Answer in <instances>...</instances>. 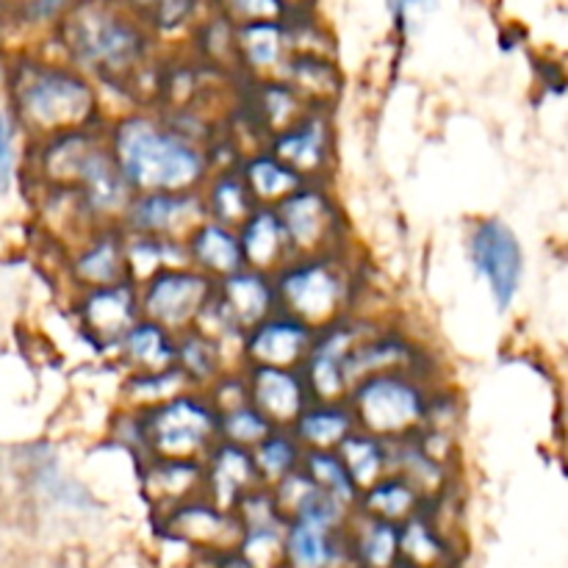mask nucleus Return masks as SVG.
Listing matches in <instances>:
<instances>
[{
  "instance_id": "obj_1",
  "label": "nucleus",
  "mask_w": 568,
  "mask_h": 568,
  "mask_svg": "<svg viewBox=\"0 0 568 568\" xmlns=\"http://www.w3.org/2000/svg\"><path fill=\"white\" fill-rule=\"evenodd\" d=\"M105 142L133 194L200 192L214 172L209 144L181 131L161 111H125L105 120Z\"/></svg>"
},
{
  "instance_id": "obj_2",
  "label": "nucleus",
  "mask_w": 568,
  "mask_h": 568,
  "mask_svg": "<svg viewBox=\"0 0 568 568\" xmlns=\"http://www.w3.org/2000/svg\"><path fill=\"white\" fill-rule=\"evenodd\" d=\"M11 116L31 142L100 125V94L83 72L55 64H26L11 78Z\"/></svg>"
},
{
  "instance_id": "obj_3",
  "label": "nucleus",
  "mask_w": 568,
  "mask_h": 568,
  "mask_svg": "<svg viewBox=\"0 0 568 568\" xmlns=\"http://www.w3.org/2000/svg\"><path fill=\"white\" fill-rule=\"evenodd\" d=\"M277 308L292 314L311 331L355 314L361 297V272L353 253L294 255L272 275Z\"/></svg>"
},
{
  "instance_id": "obj_4",
  "label": "nucleus",
  "mask_w": 568,
  "mask_h": 568,
  "mask_svg": "<svg viewBox=\"0 0 568 568\" xmlns=\"http://www.w3.org/2000/svg\"><path fill=\"white\" fill-rule=\"evenodd\" d=\"M438 381L416 372H377L347 392L355 427L386 442H405L425 427Z\"/></svg>"
},
{
  "instance_id": "obj_5",
  "label": "nucleus",
  "mask_w": 568,
  "mask_h": 568,
  "mask_svg": "<svg viewBox=\"0 0 568 568\" xmlns=\"http://www.w3.org/2000/svg\"><path fill=\"white\" fill-rule=\"evenodd\" d=\"M136 414L139 433H142V460H203L205 453L220 442V414L205 392L186 388L166 403Z\"/></svg>"
},
{
  "instance_id": "obj_6",
  "label": "nucleus",
  "mask_w": 568,
  "mask_h": 568,
  "mask_svg": "<svg viewBox=\"0 0 568 568\" xmlns=\"http://www.w3.org/2000/svg\"><path fill=\"white\" fill-rule=\"evenodd\" d=\"M275 214L286 233L292 258L349 250L347 216L331 183H303L283 203L275 205Z\"/></svg>"
},
{
  "instance_id": "obj_7",
  "label": "nucleus",
  "mask_w": 568,
  "mask_h": 568,
  "mask_svg": "<svg viewBox=\"0 0 568 568\" xmlns=\"http://www.w3.org/2000/svg\"><path fill=\"white\" fill-rule=\"evenodd\" d=\"M67 48L78 67L114 81L136 70L144 53V42L133 26L105 11H78L67 28Z\"/></svg>"
},
{
  "instance_id": "obj_8",
  "label": "nucleus",
  "mask_w": 568,
  "mask_h": 568,
  "mask_svg": "<svg viewBox=\"0 0 568 568\" xmlns=\"http://www.w3.org/2000/svg\"><path fill=\"white\" fill-rule=\"evenodd\" d=\"M466 253L475 275L486 283L499 314L514 308L525 283V247L519 233L499 216H480L471 222Z\"/></svg>"
},
{
  "instance_id": "obj_9",
  "label": "nucleus",
  "mask_w": 568,
  "mask_h": 568,
  "mask_svg": "<svg viewBox=\"0 0 568 568\" xmlns=\"http://www.w3.org/2000/svg\"><path fill=\"white\" fill-rule=\"evenodd\" d=\"M216 283L194 266H166L136 283L142 320L155 322L170 333H183L200 322L214 300Z\"/></svg>"
},
{
  "instance_id": "obj_10",
  "label": "nucleus",
  "mask_w": 568,
  "mask_h": 568,
  "mask_svg": "<svg viewBox=\"0 0 568 568\" xmlns=\"http://www.w3.org/2000/svg\"><path fill=\"white\" fill-rule=\"evenodd\" d=\"M355 510L322 497L283 527V568H338L347 560V521Z\"/></svg>"
},
{
  "instance_id": "obj_11",
  "label": "nucleus",
  "mask_w": 568,
  "mask_h": 568,
  "mask_svg": "<svg viewBox=\"0 0 568 568\" xmlns=\"http://www.w3.org/2000/svg\"><path fill=\"white\" fill-rule=\"evenodd\" d=\"M372 325L375 320L369 316L349 314L314 333L308 355L300 366L311 399H347L349 386H353L347 375L349 355Z\"/></svg>"
},
{
  "instance_id": "obj_12",
  "label": "nucleus",
  "mask_w": 568,
  "mask_h": 568,
  "mask_svg": "<svg viewBox=\"0 0 568 568\" xmlns=\"http://www.w3.org/2000/svg\"><path fill=\"white\" fill-rule=\"evenodd\" d=\"M266 150L305 183H331L336 170V125L331 109H308L297 122L266 139Z\"/></svg>"
},
{
  "instance_id": "obj_13",
  "label": "nucleus",
  "mask_w": 568,
  "mask_h": 568,
  "mask_svg": "<svg viewBox=\"0 0 568 568\" xmlns=\"http://www.w3.org/2000/svg\"><path fill=\"white\" fill-rule=\"evenodd\" d=\"M72 314H75L78 331L83 333V338L94 349L111 353L116 342L142 320L136 283L122 281L114 286L72 292Z\"/></svg>"
},
{
  "instance_id": "obj_14",
  "label": "nucleus",
  "mask_w": 568,
  "mask_h": 568,
  "mask_svg": "<svg viewBox=\"0 0 568 568\" xmlns=\"http://www.w3.org/2000/svg\"><path fill=\"white\" fill-rule=\"evenodd\" d=\"M153 519L170 541L186 544V547L211 555V558L236 555L239 541H242V527H239L236 516L231 510L216 508L205 497H194L189 503L175 505V508L164 510Z\"/></svg>"
},
{
  "instance_id": "obj_15",
  "label": "nucleus",
  "mask_w": 568,
  "mask_h": 568,
  "mask_svg": "<svg viewBox=\"0 0 568 568\" xmlns=\"http://www.w3.org/2000/svg\"><path fill=\"white\" fill-rule=\"evenodd\" d=\"M203 220L200 192H139L128 203L120 227L136 236L183 242Z\"/></svg>"
},
{
  "instance_id": "obj_16",
  "label": "nucleus",
  "mask_w": 568,
  "mask_h": 568,
  "mask_svg": "<svg viewBox=\"0 0 568 568\" xmlns=\"http://www.w3.org/2000/svg\"><path fill=\"white\" fill-rule=\"evenodd\" d=\"M314 333L308 325L277 308L239 338V361L242 366L300 369L314 342Z\"/></svg>"
},
{
  "instance_id": "obj_17",
  "label": "nucleus",
  "mask_w": 568,
  "mask_h": 568,
  "mask_svg": "<svg viewBox=\"0 0 568 568\" xmlns=\"http://www.w3.org/2000/svg\"><path fill=\"white\" fill-rule=\"evenodd\" d=\"M67 281L72 292L114 286L131 281L125 261V233L122 227H94L72 242L64 258Z\"/></svg>"
},
{
  "instance_id": "obj_18",
  "label": "nucleus",
  "mask_w": 568,
  "mask_h": 568,
  "mask_svg": "<svg viewBox=\"0 0 568 568\" xmlns=\"http://www.w3.org/2000/svg\"><path fill=\"white\" fill-rule=\"evenodd\" d=\"M247 403L270 422L272 427L288 430L305 405L311 403L308 386L300 369H277V366H242Z\"/></svg>"
},
{
  "instance_id": "obj_19",
  "label": "nucleus",
  "mask_w": 568,
  "mask_h": 568,
  "mask_svg": "<svg viewBox=\"0 0 568 568\" xmlns=\"http://www.w3.org/2000/svg\"><path fill=\"white\" fill-rule=\"evenodd\" d=\"M261 486L250 449L216 442L203 458V497L216 508L231 510Z\"/></svg>"
},
{
  "instance_id": "obj_20",
  "label": "nucleus",
  "mask_w": 568,
  "mask_h": 568,
  "mask_svg": "<svg viewBox=\"0 0 568 568\" xmlns=\"http://www.w3.org/2000/svg\"><path fill=\"white\" fill-rule=\"evenodd\" d=\"M136 477L153 516L203 497V460L144 458L136 464Z\"/></svg>"
},
{
  "instance_id": "obj_21",
  "label": "nucleus",
  "mask_w": 568,
  "mask_h": 568,
  "mask_svg": "<svg viewBox=\"0 0 568 568\" xmlns=\"http://www.w3.org/2000/svg\"><path fill=\"white\" fill-rule=\"evenodd\" d=\"M231 353L233 349H227L225 344L216 342L214 336L203 333L200 327H189V331L175 336V369L181 372L183 381L194 392H205L227 369L242 366L239 361L231 358Z\"/></svg>"
},
{
  "instance_id": "obj_22",
  "label": "nucleus",
  "mask_w": 568,
  "mask_h": 568,
  "mask_svg": "<svg viewBox=\"0 0 568 568\" xmlns=\"http://www.w3.org/2000/svg\"><path fill=\"white\" fill-rule=\"evenodd\" d=\"M183 253H186L189 266L203 272L214 283L233 275V272H239L244 266L236 231L227 225H220L214 220H203L183 239Z\"/></svg>"
},
{
  "instance_id": "obj_23",
  "label": "nucleus",
  "mask_w": 568,
  "mask_h": 568,
  "mask_svg": "<svg viewBox=\"0 0 568 568\" xmlns=\"http://www.w3.org/2000/svg\"><path fill=\"white\" fill-rule=\"evenodd\" d=\"M288 430L305 453H336L338 444L358 427L347 399H311Z\"/></svg>"
},
{
  "instance_id": "obj_24",
  "label": "nucleus",
  "mask_w": 568,
  "mask_h": 568,
  "mask_svg": "<svg viewBox=\"0 0 568 568\" xmlns=\"http://www.w3.org/2000/svg\"><path fill=\"white\" fill-rule=\"evenodd\" d=\"M236 236L239 247H242V261L247 270L275 275V272L292 258L286 233H283L275 209L258 205V209L236 227Z\"/></svg>"
},
{
  "instance_id": "obj_25",
  "label": "nucleus",
  "mask_w": 568,
  "mask_h": 568,
  "mask_svg": "<svg viewBox=\"0 0 568 568\" xmlns=\"http://www.w3.org/2000/svg\"><path fill=\"white\" fill-rule=\"evenodd\" d=\"M125 375H148L175 366V333L150 320H139L111 349Z\"/></svg>"
},
{
  "instance_id": "obj_26",
  "label": "nucleus",
  "mask_w": 568,
  "mask_h": 568,
  "mask_svg": "<svg viewBox=\"0 0 568 568\" xmlns=\"http://www.w3.org/2000/svg\"><path fill=\"white\" fill-rule=\"evenodd\" d=\"M392 475L408 483L425 499V505L458 486V466H449L427 455L414 438L392 442Z\"/></svg>"
},
{
  "instance_id": "obj_27",
  "label": "nucleus",
  "mask_w": 568,
  "mask_h": 568,
  "mask_svg": "<svg viewBox=\"0 0 568 568\" xmlns=\"http://www.w3.org/2000/svg\"><path fill=\"white\" fill-rule=\"evenodd\" d=\"M236 172L242 175L253 203L264 205V209H275L294 189H300L305 183L297 172L288 170L266 148H255L250 153H244L236 161Z\"/></svg>"
},
{
  "instance_id": "obj_28",
  "label": "nucleus",
  "mask_w": 568,
  "mask_h": 568,
  "mask_svg": "<svg viewBox=\"0 0 568 568\" xmlns=\"http://www.w3.org/2000/svg\"><path fill=\"white\" fill-rule=\"evenodd\" d=\"M347 560L361 568H394L399 564V527L372 516L353 514L347 521Z\"/></svg>"
},
{
  "instance_id": "obj_29",
  "label": "nucleus",
  "mask_w": 568,
  "mask_h": 568,
  "mask_svg": "<svg viewBox=\"0 0 568 568\" xmlns=\"http://www.w3.org/2000/svg\"><path fill=\"white\" fill-rule=\"evenodd\" d=\"M200 197H203L205 220H214L220 222V225L233 227V231L258 209V205L253 203V197H250L247 186H244L236 166H225V170L211 172L209 181L200 189Z\"/></svg>"
},
{
  "instance_id": "obj_30",
  "label": "nucleus",
  "mask_w": 568,
  "mask_h": 568,
  "mask_svg": "<svg viewBox=\"0 0 568 568\" xmlns=\"http://www.w3.org/2000/svg\"><path fill=\"white\" fill-rule=\"evenodd\" d=\"M336 455L358 491H366L377 480L392 475V442L372 436V433L353 430L338 444Z\"/></svg>"
},
{
  "instance_id": "obj_31",
  "label": "nucleus",
  "mask_w": 568,
  "mask_h": 568,
  "mask_svg": "<svg viewBox=\"0 0 568 568\" xmlns=\"http://www.w3.org/2000/svg\"><path fill=\"white\" fill-rule=\"evenodd\" d=\"M455 560V544L436 527V521L425 514L399 527V564L419 568H449Z\"/></svg>"
},
{
  "instance_id": "obj_32",
  "label": "nucleus",
  "mask_w": 568,
  "mask_h": 568,
  "mask_svg": "<svg viewBox=\"0 0 568 568\" xmlns=\"http://www.w3.org/2000/svg\"><path fill=\"white\" fill-rule=\"evenodd\" d=\"M422 508H425V499H422L408 483L388 475L383 477V480H377L375 486L366 488V491H361L355 514H364L372 516V519L403 527L405 521L414 519L416 514H422Z\"/></svg>"
},
{
  "instance_id": "obj_33",
  "label": "nucleus",
  "mask_w": 568,
  "mask_h": 568,
  "mask_svg": "<svg viewBox=\"0 0 568 568\" xmlns=\"http://www.w3.org/2000/svg\"><path fill=\"white\" fill-rule=\"evenodd\" d=\"M253 455V466L258 471L261 486L272 488L283 480V477L294 475V471L303 469L305 449L300 447L297 438L292 436V430H272L258 447L250 449Z\"/></svg>"
},
{
  "instance_id": "obj_34",
  "label": "nucleus",
  "mask_w": 568,
  "mask_h": 568,
  "mask_svg": "<svg viewBox=\"0 0 568 568\" xmlns=\"http://www.w3.org/2000/svg\"><path fill=\"white\" fill-rule=\"evenodd\" d=\"M125 261L128 277L133 283H142L144 277L155 275V272L166 270V266L186 264V253H183V242H166V239L125 233Z\"/></svg>"
},
{
  "instance_id": "obj_35",
  "label": "nucleus",
  "mask_w": 568,
  "mask_h": 568,
  "mask_svg": "<svg viewBox=\"0 0 568 568\" xmlns=\"http://www.w3.org/2000/svg\"><path fill=\"white\" fill-rule=\"evenodd\" d=\"M186 388L189 383L183 381V375L175 366L164 372H148V375H125V383H122V408H153V405L166 403V399L186 392Z\"/></svg>"
},
{
  "instance_id": "obj_36",
  "label": "nucleus",
  "mask_w": 568,
  "mask_h": 568,
  "mask_svg": "<svg viewBox=\"0 0 568 568\" xmlns=\"http://www.w3.org/2000/svg\"><path fill=\"white\" fill-rule=\"evenodd\" d=\"M303 471L314 480V486L320 488L327 499L355 510L361 491L355 488V483L349 480L347 469H344V464L338 460L336 453H305Z\"/></svg>"
},
{
  "instance_id": "obj_37",
  "label": "nucleus",
  "mask_w": 568,
  "mask_h": 568,
  "mask_svg": "<svg viewBox=\"0 0 568 568\" xmlns=\"http://www.w3.org/2000/svg\"><path fill=\"white\" fill-rule=\"evenodd\" d=\"M239 48L255 72H270L281 64L283 33L275 22H250L239 31Z\"/></svg>"
},
{
  "instance_id": "obj_38",
  "label": "nucleus",
  "mask_w": 568,
  "mask_h": 568,
  "mask_svg": "<svg viewBox=\"0 0 568 568\" xmlns=\"http://www.w3.org/2000/svg\"><path fill=\"white\" fill-rule=\"evenodd\" d=\"M272 430H277V427H272L250 403L236 405V408H227L220 414V442L233 444V447H258Z\"/></svg>"
},
{
  "instance_id": "obj_39",
  "label": "nucleus",
  "mask_w": 568,
  "mask_h": 568,
  "mask_svg": "<svg viewBox=\"0 0 568 568\" xmlns=\"http://www.w3.org/2000/svg\"><path fill=\"white\" fill-rule=\"evenodd\" d=\"M270 494L286 521L294 519V516H303L305 510H311L322 497H325V494L314 486V480H311L303 469L294 471V475H288V477H283L277 486L270 488Z\"/></svg>"
},
{
  "instance_id": "obj_40",
  "label": "nucleus",
  "mask_w": 568,
  "mask_h": 568,
  "mask_svg": "<svg viewBox=\"0 0 568 568\" xmlns=\"http://www.w3.org/2000/svg\"><path fill=\"white\" fill-rule=\"evenodd\" d=\"M20 170V128L9 109H0V194L9 192Z\"/></svg>"
},
{
  "instance_id": "obj_41",
  "label": "nucleus",
  "mask_w": 568,
  "mask_h": 568,
  "mask_svg": "<svg viewBox=\"0 0 568 568\" xmlns=\"http://www.w3.org/2000/svg\"><path fill=\"white\" fill-rule=\"evenodd\" d=\"M231 3L253 17V22H272V17L281 11V0H231Z\"/></svg>"
},
{
  "instance_id": "obj_42",
  "label": "nucleus",
  "mask_w": 568,
  "mask_h": 568,
  "mask_svg": "<svg viewBox=\"0 0 568 568\" xmlns=\"http://www.w3.org/2000/svg\"><path fill=\"white\" fill-rule=\"evenodd\" d=\"M433 0H392V9L397 11L399 17L405 14V11H410V9H422V6H430Z\"/></svg>"
},
{
  "instance_id": "obj_43",
  "label": "nucleus",
  "mask_w": 568,
  "mask_h": 568,
  "mask_svg": "<svg viewBox=\"0 0 568 568\" xmlns=\"http://www.w3.org/2000/svg\"><path fill=\"white\" fill-rule=\"evenodd\" d=\"M338 568H361V566H358V564H353V560H344V564L338 566Z\"/></svg>"
},
{
  "instance_id": "obj_44",
  "label": "nucleus",
  "mask_w": 568,
  "mask_h": 568,
  "mask_svg": "<svg viewBox=\"0 0 568 568\" xmlns=\"http://www.w3.org/2000/svg\"><path fill=\"white\" fill-rule=\"evenodd\" d=\"M394 568H419V566H408V564H397Z\"/></svg>"
}]
</instances>
